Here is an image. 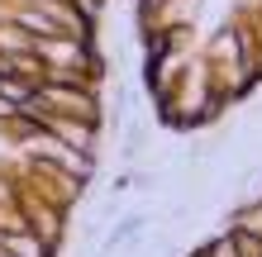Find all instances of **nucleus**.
Masks as SVG:
<instances>
[{
    "label": "nucleus",
    "mask_w": 262,
    "mask_h": 257,
    "mask_svg": "<svg viewBox=\"0 0 262 257\" xmlns=\"http://www.w3.org/2000/svg\"><path fill=\"white\" fill-rule=\"evenodd\" d=\"M238 229H243V233H257V238H262V205L243 209V215H238Z\"/></svg>",
    "instance_id": "f257e3e1"
},
{
    "label": "nucleus",
    "mask_w": 262,
    "mask_h": 257,
    "mask_svg": "<svg viewBox=\"0 0 262 257\" xmlns=\"http://www.w3.org/2000/svg\"><path fill=\"white\" fill-rule=\"evenodd\" d=\"M205 257H243V252H238V238H234V233H229V238H220V243H214Z\"/></svg>",
    "instance_id": "f03ea898"
}]
</instances>
